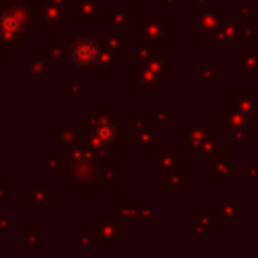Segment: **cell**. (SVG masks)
<instances>
[{"label":"cell","instance_id":"obj_2","mask_svg":"<svg viewBox=\"0 0 258 258\" xmlns=\"http://www.w3.org/2000/svg\"><path fill=\"white\" fill-rule=\"evenodd\" d=\"M22 26H24V20H22V14L16 12V10H6L0 14V34L6 36V38H14L22 32Z\"/></svg>","mask_w":258,"mask_h":258},{"label":"cell","instance_id":"obj_1","mask_svg":"<svg viewBox=\"0 0 258 258\" xmlns=\"http://www.w3.org/2000/svg\"><path fill=\"white\" fill-rule=\"evenodd\" d=\"M99 56V44L89 38V36H81L73 42L71 46V58L77 67H91Z\"/></svg>","mask_w":258,"mask_h":258}]
</instances>
